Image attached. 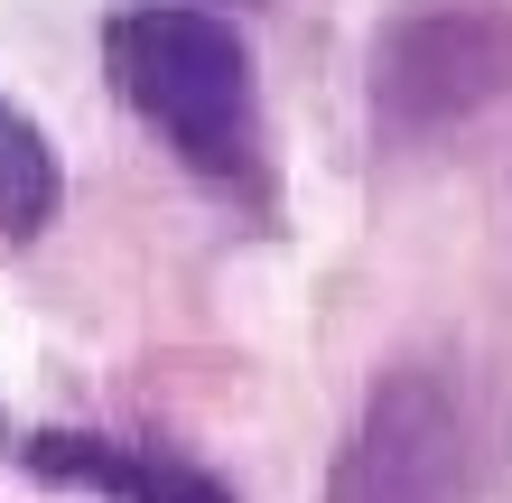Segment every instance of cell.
<instances>
[{"label": "cell", "mask_w": 512, "mask_h": 503, "mask_svg": "<svg viewBox=\"0 0 512 503\" xmlns=\"http://www.w3.org/2000/svg\"><path fill=\"white\" fill-rule=\"evenodd\" d=\"M103 66L122 84V103L187 159L205 187L270 205V131H261V84L243 28L196 10V0H140L112 10Z\"/></svg>", "instance_id": "cell-1"}, {"label": "cell", "mask_w": 512, "mask_h": 503, "mask_svg": "<svg viewBox=\"0 0 512 503\" xmlns=\"http://www.w3.org/2000/svg\"><path fill=\"white\" fill-rule=\"evenodd\" d=\"M512 94V10L503 0H429L373 38V131L429 140Z\"/></svg>", "instance_id": "cell-2"}, {"label": "cell", "mask_w": 512, "mask_h": 503, "mask_svg": "<svg viewBox=\"0 0 512 503\" xmlns=\"http://www.w3.org/2000/svg\"><path fill=\"white\" fill-rule=\"evenodd\" d=\"M466 485H475L466 392L438 364L373 373L336 466H326V503H466Z\"/></svg>", "instance_id": "cell-3"}, {"label": "cell", "mask_w": 512, "mask_h": 503, "mask_svg": "<svg viewBox=\"0 0 512 503\" xmlns=\"http://www.w3.org/2000/svg\"><path fill=\"white\" fill-rule=\"evenodd\" d=\"M19 466L47 476V485L103 494V503H233V485L215 466H196L177 448H149V438H112V429H28Z\"/></svg>", "instance_id": "cell-4"}, {"label": "cell", "mask_w": 512, "mask_h": 503, "mask_svg": "<svg viewBox=\"0 0 512 503\" xmlns=\"http://www.w3.org/2000/svg\"><path fill=\"white\" fill-rule=\"evenodd\" d=\"M56 205H66V159L38 131V112H19L0 94V233L10 243H38L56 224Z\"/></svg>", "instance_id": "cell-5"}, {"label": "cell", "mask_w": 512, "mask_h": 503, "mask_svg": "<svg viewBox=\"0 0 512 503\" xmlns=\"http://www.w3.org/2000/svg\"><path fill=\"white\" fill-rule=\"evenodd\" d=\"M0 448H10V429H0Z\"/></svg>", "instance_id": "cell-6"}]
</instances>
